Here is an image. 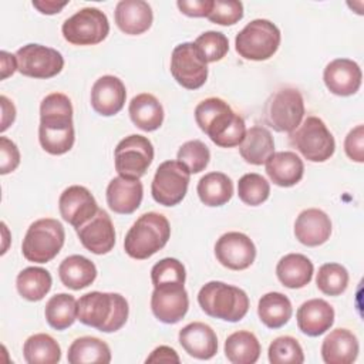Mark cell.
<instances>
[{
	"instance_id": "cell-8",
	"label": "cell",
	"mask_w": 364,
	"mask_h": 364,
	"mask_svg": "<svg viewBox=\"0 0 364 364\" xmlns=\"http://www.w3.org/2000/svg\"><path fill=\"white\" fill-rule=\"evenodd\" d=\"M290 144L310 162H324L336 149L334 136L317 117H307L290 132Z\"/></svg>"
},
{
	"instance_id": "cell-25",
	"label": "cell",
	"mask_w": 364,
	"mask_h": 364,
	"mask_svg": "<svg viewBox=\"0 0 364 364\" xmlns=\"http://www.w3.org/2000/svg\"><path fill=\"white\" fill-rule=\"evenodd\" d=\"M115 23L118 28L129 36L145 33L154 20L151 6L144 0H121L115 7Z\"/></svg>"
},
{
	"instance_id": "cell-19",
	"label": "cell",
	"mask_w": 364,
	"mask_h": 364,
	"mask_svg": "<svg viewBox=\"0 0 364 364\" xmlns=\"http://www.w3.org/2000/svg\"><path fill=\"white\" fill-rule=\"evenodd\" d=\"M361 68L350 58H336L330 61L323 73V80L330 92L340 97L355 94L361 85Z\"/></svg>"
},
{
	"instance_id": "cell-51",
	"label": "cell",
	"mask_w": 364,
	"mask_h": 364,
	"mask_svg": "<svg viewBox=\"0 0 364 364\" xmlns=\"http://www.w3.org/2000/svg\"><path fill=\"white\" fill-rule=\"evenodd\" d=\"M68 1H54V0H33V6L43 14L60 13Z\"/></svg>"
},
{
	"instance_id": "cell-20",
	"label": "cell",
	"mask_w": 364,
	"mask_h": 364,
	"mask_svg": "<svg viewBox=\"0 0 364 364\" xmlns=\"http://www.w3.org/2000/svg\"><path fill=\"white\" fill-rule=\"evenodd\" d=\"M125 98V85L115 75L100 77L91 88V107L102 117H112L118 114L124 108Z\"/></svg>"
},
{
	"instance_id": "cell-35",
	"label": "cell",
	"mask_w": 364,
	"mask_h": 364,
	"mask_svg": "<svg viewBox=\"0 0 364 364\" xmlns=\"http://www.w3.org/2000/svg\"><path fill=\"white\" fill-rule=\"evenodd\" d=\"M257 337L246 330L232 333L225 341V355L233 364H253L260 357Z\"/></svg>"
},
{
	"instance_id": "cell-49",
	"label": "cell",
	"mask_w": 364,
	"mask_h": 364,
	"mask_svg": "<svg viewBox=\"0 0 364 364\" xmlns=\"http://www.w3.org/2000/svg\"><path fill=\"white\" fill-rule=\"evenodd\" d=\"M146 363H179V357L176 351L168 346L156 347L149 357L145 360Z\"/></svg>"
},
{
	"instance_id": "cell-24",
	"label": "cell",
	"mask_w": 364,
	"mask_h": 364,
	"mask_svg": "<svg viewBox=\"0 0 364 364\" xmlns=\"http://www.w3.org/2000/svg\"><path fill=\"white\" fill-rule=\"evenodd\" d=\"M142 195L144 186L139 179L117 176L107 186V203L112 212L119 215L134 213L142 202Z\"/></svg>"
},
{
	"instance_id": "cell-10",
	"label": "cell",
	"mask_w": 364,
	"mask_h": 364,
	"mask_svg": "<svg viewBox=\"0 0 364 364\" xmlns=\"http://www.w3.org/2000/svg\"><path fill=\"white\" fill-rule=\"evenodd\" d=\"M304 117V101L296 88H282L264 105V121L277 132H293Z\"/></svg>"
},
{
	"instance_id": "cell-32",
	"label": "cell",
	"mask_w": 364,
	"mask_h": 364,
	"mask_svg": "<svg viewBox=\"0 0 364 364\" xmlns=\"http://www.w3.org/2000/svg\"><path fill=\"white\" fill-rule=\"evenodd\" d=\"M198 196L206 206H222L228 203L233 195V182L223 172H209L198 182Z\"/></svg>"
},
{
	"instance_id": "cell-26",
	"label": "cell",
	"mask_w": 364,
	"mask_h": 364,
	"mask_svg": "<svg viewBox=\"0 0 364 364\" xmlns=\"http://www.w3.org/2000/svg\"><path fill=\"white\" fill-rule=\"evenodd\" d=\"M264 164L267 176L277 186H294L301 181L304 173L303 161L297 154L291 151L274 152Z\"/></svg>"
},
{
	"instance_id": "cell-47",
	"label": "cell",
	"mask_w": 364,
	"mask_h": 364,
	"mask_svg": "<svg viewBox=\"0 0 364 364\" xmlns=\"http://www.w3.org/2000/svg\"><path fill=\"white\" fill-rule=\"evenodd\" d=\"M344 151L347 156L354 162L364 161V127L357 125L353 128L344 139Z\"/></svg>"
},
{
	"instance_id": "cell-30",
	"label": "cell",
	"mask_w": 364,
	"mask_h": 364,
	"mask_svg": "<svg viewBox=\"0 0 364 364\" xmlns=\"http://www.w3.org/2000/svg\"><path fill=\"white\" fill-rule=\"evenodd\" d=\"M131 121L142 131L151 132L158 129L164 122V108L152 94L142 92L135 95L128 107Z\"/></svg>"
},
{
	"instance_id": "cell-43",
	"label": "cell",
	"mask_w": 364,
	"mask_h": 364,
	"mask_svg": "<svg viewBox=\"0 0 364 364\" xmlns=\"http://www.w3.org/2000/svg\"><path fill=\"white\" fill-rule=\"evenodd\" d=\"M178 161L183 164L191 173L202 172L210 159L209 148L199 139H192L185 144L178 151Z\"/></svg>"
},
{
	"instance_id": "cell-50",
	"label": "cell",
	"mask_w": 364,
	"mask_h": 364,
	"mask_svg": "<svg viewBox=\"0 0 364 364\" xmlns=\"http://www.w3.org/2000/svg\"><path fill=\"white\" fill-rule=\"evenodd\" d=\"M0 104H1V112H3L0 131L4 132L16 119V108H14V104L6 95L0 97Z\"/></svg>"
},
{
	"instance_id": "cell-3",
	"label": "cell",
	"mask_w": 364,
	"mask_h": 364,
	"mask_svg": "<svg viewBox=\"0 0 364 364\" xmlns=\"http://www.w3.org/2000/svg\"><path fill=\"white\" fill-rule=\"evenodd\" d=\"M78 320L102 333L119 330L128 318V301L119 293L91 291L85 293L77 301Z\"/></svg>"
},
{
	"instance_id": "cell-6",
	"label": "cell",
	"mask_w": 364,
	"mask_h": 364,
	"mask_svg": "<svg viewBox=\"0 0 364 364\" xmlns=\"http://www.w3.org/2000/svg\"><path fill=\"white\" fill-rule=\"evenodd\" d=\"M65 232L63 225L53 218H43L33 222L23 239V256L33 263L53 260L64 246Z\"/></svg>"
},
{
	"instance_id": "cell-40",
	"label": "cell",
	"mask_w": 364,
	"mask_h": 364,
	"mask_svg": "<svg viewBox=\"0 0 364 364\" xmlns=\"http://www.w3.org/2000/svg\"><path fill=\"white\" fill-rule=\"evenodd\" d=\"M267 355L272 364H301L304 361L300 343L290 336L274 338L269 346Z\"/></svg>"
},
{
	"instance_id": "cell-38",
	"label": "cell",
	"mask_w": 364,
	"mask_h": 364,
	"mask_svg": "<svg viewBox=\"0 0 364 364\" xmlns=\"http://www.w3.org/2000/svg\"><path fill=\"white\" fill-rule=\"evenodd\" d=\"M23 355L28 364H57L61 358V348L50 334L38 333L24 341Z\"/></svg>"
},
{
	"instance_id": "cell-7",
	"label": "cell",
	"mask_w": 364,
	"mask_h": 364,
	"mask_svg": "<svg viewBox=\"0 0 364 364\" xmlns=\"http://www.w3.org/2000/svg\"><path fill=\"white\" fill-rule=\"evenodd\" d=\"M280 30L266 18L247 23L235 38L236 53L245 60L263 61L270 58L280 46Z\"/></svg>"
},
{
	"instance_id": "cell-48",
	"label": "cell",
	"mask_w": 364,
	"mask_h": 364,
	"mask_svg": "<svg viewBox=\"0 0 364 364\" xmlns=\"http://www.w3.org/2000/svg\"><path fill=\"white\" fill-rule=\"evenodd\" d=\"M176 6L185 16L208 17L213 7V0H178Z\"/></svg>"
},
{
	"instance_id": "cell-33",
	"label": "cell",
	"mask_w": 364,
	"mask_h": 364,
	"mask_svg": "<svg viewBox=\"0 0 364 364\" xmlns=\"http://www.w3.org/2000/svg\"><path fill=\"white\" fill-rule=\"evenodd\" d=\"M293 307L289 297L279 291H270L260 297L257 314L260 321L269 328L283 327L291 317Z\"/></svg>"
},
{
	"instance_id": "cell-46",
	"label": "cell",
	"mask_w": 364,
	"mask_h": 364,
	"mask_svg": "<svg viewBox=\"0 0 364 364\" xmlns=\"http://www.w3.org/2000/svg\"><path fill=\"white\" fill-rule=\"evenodd\" d=\"M18 164L20 152L17 145L11 139L0 136V173L6 175L16 171Z\"/></svg>"
},
{
	"instance_id": "cell-29",
	"label": "cell",
	"mask_w": 364,
	"mask_h": 364,
	"mask_svg": "<svg viewBox=\"0 0 364 364\" xmlns=\"http://www.w3.org/2000/svg\"><path fill=\"white\" fill-rule=\"evenodd\" d=\"M240 156L252 165H263L274 154V141L266 127L255 125L245 134L239 145Z\"/></svg>"
},
{
	"instance_id": "cell-42",
	"label": "cell",
	"mask_w": 364,
	"mask_h": 364,
	"mask_svg": "<svg viewBox=\"0 0 364 364\" xmlns=\"http://www.w3.org/2000/svg\"><path fill=\"white\" fill-rule=\"evenodd\" d=\"M186 272L182 262L173 257H165L151 269V280L154 287L165 284H185Z\"/></svg>"
},
{
	"instance_id": "cell-15",
	"label": "cell",
	"mask_w": 364,
	"mask_h": 364,
	"mask_svg": "<svg viewBox=\"0 0 364 364\" xmlns=\"http://www.w3.org/2000/svg\"><path fill=\"white\" fill-rule=\"evenodd\" d=\"M218 262L230 270H245L255 262L256 246L252 239L242 232H228L215 245Z\"/></svg>"
},
{
	"instance_id": "cell-1",
	"label": "cell",
	"mask_w": 364,
	"mask_h": 364,
	"mask_svg": "<svg viewBox=\"0 0 364 364\" xmlns=\"http://www.w3.org/2000/svg\"><path fill=\"white\" fill-rule=\"evenodd\" d=\"M74 139L73 105L70 98L61 92L48 94L40 105V145L51 155H63L73 148Z\"/></svg>"
},
{
	"instance_id": "cell-4",
	"label": "cell",
	"mask_w": 364,
	"mask_h": 364,
	"mask_svg": "<svg viewBox=\"0 0 364 364\" xmlns=\"http://www.w3.org/2000/svg\"><path fill=\"white\" fill-rule=\"evenodd\" d=\"M171 226L168 219L156 212L141 215L124 239L125 253L136 260H144L161 250L169 240Z\"/></svg>"
},
{
	"instance_id": "cell-13",
	"label": "cell",
	"mask_w": 364,
	"mask_h": 364,
	"mask_svg": "<svg viewBox=\"0 0 364 364\" xmlns=\"http://www.w3.org/2000/svg\"><path fill=\"white\" fill-rule=\"evenodd\" d=\"M171 74L186 90L200 88L208 78V63L195 43L178 44L171 55Z\"/></svg>"
},
{
	"instance_id": "cell-9",
	"label": "cell",
	"mask_w": 364,
	"mask_h": 364,
	"mask_svg": "<svg viewBox=\"0 0 364 364\" xmlns=\"http://www.w3.org/2000/svg\"><path fill=\"white\" fill-rule=\"evenodd\" d=\"M61 31L70 44L94 46L107 38L109 23L100 9L84 7L63 23Z\"/></svg>"
},
{
	"instance_id": "cell-31",
	"label": "cell",
	"mask_w": 364,
	"mask_h": 364,
	"mask_svg": "<svg viewBox=\"0 0 364 364\" xmlns=\"http://www.w3.org/2000/svg\"><path fill=\"white\" fill-rule=\"evenodd\" d=\"M58 276L65 287L71 290H81L95 280L97 267L90 259L81 255H73L60 263Z\"/></svg>"
},
{
	"instance_id": "cell-17",
	"label": "cell",
	"mask_w": 364,
	"mask_h": 364,
	"mask_svg": "<svg viewBox=\"0 0 364 364\" xmlns=\"http://www.w3.org/2000/svg\"><path fill=\"white\" fill-rule=\"evenodd\" d=\"M58 209L65 222L78 229L98 212L92 193L81 185H73L63 191L58 199Z\"/></svg>"
},
{
	"instance_id": "cell-52",
	"label": "cell",
	"mask_w": 364,
	"mask_h": 364,
	"mask_svg": "<svg viewBox=\"0 0 364 364\" xmlns=\"http://www.w3.org/2000/svg\"><path fill=\"white\" fill-rule=\"evenodd\" d=\"M1 80H6L9 75H11L17 70V60L16 55L1 51Z\"/></svg>"
},
{
	"instance_id": "cell-21",
	"label": "cell",
	"mask_w": 364,
	"mask_h": 364,
	"mask_svg": "<svg viewBox=\"0 0 364 364\" xmlns=\"http://www.w3.org/2000/svg\"><path fill=\"white\" fill-rule=\"evenodd\" d=\"M331 220L326 212L317 208H310L299 213L294 222L296 239L309 247L320 246L330 239Z\"/></svg>"
},
{
	"instance_id": "cell-2",
	"label": "cell",
	"mask_w": 364,
	"mask_h": 364,
	"mask_svg": "<svg viewBox=\"0 0 364 364\" xmlns=\"http://www.w3.org/2000/svg\"><path fill=\"white\" fill-rule=\"evenodd\" d=\"M195 119L210 141L220 148L240 145L246 134L245 119L218 97L200 101L195 108Z\"/></svg>"
},
{
	"instance_id": "cell-41",
	"label": "cell",
	"mask_w": 364,
	"mask_h": 364,
	"mask_svg": "<svg viewBox=\"0 0 364 364\" xmlns=\"http://www.w3.org/2000/svg\"><path fill=\"white\" fill-rule=\"evenodd\" d=\"M269 193L270 185L259 173H246L237 182L239 199L249 206L262 205L269 198Z\"/></svg>"
},
{
	"instance_id": "cell-23",
	"label": "cell",
	"mask_w": 364,
	"mask_h": 364,
	"mask_svg": "<svg viewBox=\"0 0 364 364\" xmlns=\"http://www.w3.org/2000/svg\"><path fill=\"white\" fill-rule=\"evenodd\" d=\"M296 318L301 333L310 337H318L333 326L334 309L323 299H311L297 309Z\"/></svg>"
},
{
	"instance_id": "cell-5",
	"label": "cell",
	"mask_w": 364,
	"mask_h": 364,
	"mask_svg": "<svg viewBox=\"0 0 364 364\" xmlns=\"http://www.w3.org/2000/svg\"><path fill=\"white\" fill-rule=\"evenodd\" d=\"M200 309L210 317L236 323L249 310V297L240 287L223 282H209L198 293Z\"/></svg>"
},
{
	"instance_id": "cell-11",
	"label": "cell",
	"mask_w": 364,
	"mask_h": 364,
	"mask_svg": "<svg viewBox=\"0 0 364 364\" xmlns=\"http://www.w3.org/2000/svg\"><path fill=\"white\" fill-rule=\"evenodd\" d=\"M154 159V146L151 141L138 134H132L121 139L114 151L115 171L119 176L128 179H139Z\"/></svg>"
},
{
	"instance_id": "cell-39",
	"label": "cell",
	"mask_w": 364,
	"mask_h": 364,
	"mask_svg": "<svg viewBox=\"0 0 364 364\" xmlns=\"http://www.w3.org/2000/svg\"><path fill=\"white\" fill-rule=\"evenodd\" d=\"M317 287L327 296H338L348 286V272L338 263H326L320 266L316 276Z\"/></svg>"
},
{
	"instance_id": "cell-12",
	"label": "cell",
	"mask_w": 364,
	"mask_h": 364,
	"mask_svg": "<svg viewBox=\"0 0 364 364\" xmlns=\"http://www.w3.org/2000/svg\"><path fill=\"white\" fill-rule=\"evenodd\" d=\"M191 172L179 161L162 162L154 175L151 193L155 202L164 206H175L186 195Z\"/></svg>"
},
{
	"instance_id": "cell-22",
	"label": "cell",
	"mask_w": 364,
	"mask_h": 364,
	"mask_svg": "<svg viewBox=\"0 0 364 364\" xmlns=\"http://www.w3.org/2000/svg\"><path fill=\"white\" fill-rule=\"evenodd\" d=\"M179 344L198 360H209L218 353V337L213 328L202 321H193L179 330Z\"/></svg>"
},
{
	"instance_id": "cell-37",
	"label": "cell",
	"mask_w": 364,
	"mask_h": 364,
	"mask_svg": "<svg viewBox=\"0 0 364 364\" xmlns=\"http://www.w3.org/2000/svg\"><path fill=\"white\" fill-rule=\"evenodd\" d=\"M44 316L53 328L58 331L65 330L78 318L77 300L71 294L58 293L47 301Z\"/></svg>"
},
{
	"instance_id": "cell-16",
	"label": "cell",
	"mask_w": 364,
	"mask_h": 364,
	"mask_svg": "<svg viewBox=\"0 0 364 364\" xmlns=\"http://www.w3.org/2000/svg\"><path fill=\"white\" fill-rule=\"evenodd\" d=\"M189 309V299L183 284H165L154 287L151 310L154 316L165 323L175 324L182 320Z\"/></svg>"
},
{
	"instance_id": "cell-45",
	"label": "cell",
	"mask_w": 364,
	"mask_h": 364,
	"mask_svg": "<svg viewBox=\"0 0 364 364\" xmlns=\"http://www.w3.org/2000/svg\"><path fill=\"white\" fill-rule=\"evenodd\" d=\"M243 17V4L237 0H213L208 18L220 26H233Z\"/></svg>"
},
{
	"instance_id": "cell-36",
	"label": "cell",
	"mask_w": 364,
	"mask_h": 364,
	"mask_svg": "<svg viewBox=\"0 0 364 364\" xmlns=\"http://www.w3.org/2000/svg\"><path fill=\"white\" fill-rule=\"evenodd\" d=\"M53 279L48 270L43 267H26L16 279V287L18 294L28 301L41 300L51 289Z\"/></svg>"
},
{
	"instance_id": "cell-28",
	"label": "cell",
	"mask_w": 364,
	"mask_h": 364,
	"mask_svg": "<svg viewBox=\"0 0 364 364\" xmlns=\"http://www.w3.org/2000/svg\"><path fill=\"white\" fill-rule=\"evenodd\" d=\"M314 266L311 260L301 253H289L283 256L277 266L276 274L279 282L289 289H301L311 282Z\"/></svg>"
},
{
	"instance_id": "cell-18",
	"label": "cell",
	"mask_w": 364,
	"mask_h": 364,
	"mask_svg": "<svg viewBox=\"0 0 364 364\" xmlns=\"http://www.w3.org/2000/svg\"><path fill=\"white\" fill-rule=\"evenodd\" d=\"M77 230L81 245L94 255H105L115 245V229L109 215L98 209L95 216L80 226Z\"/></svg>"
},
{
	"instance_id": "cell-27",
	"label": "cell",
	"mask_w": 364,
	"mask_h": 364,
	"mask_svg": "<svg viewBox=\"0 0 364 364\" xmlns=\"http://www.w3.org/2000/svg\"><path fill=\"white\" fill-rule=\"evenodd\" d=\"M358 350L357 337L350 330L336 328L323 340L321 357L326 364H351Z\"/></svg>"
},
{
	"instance_id": "cell-14",
	"label": "cell",
	"mask_w": 364,
	"mask_h": 364,
	"mask_svg": "<svg viewBox=\"0 0 364 364\" xmlns=\"http://www.w3.org/2000/svg\"><path fill=\"white\" fill-rule=\"evenodd\" d=\"M17 70L31 78H51L61 73L64 58L60 51L41 44H26L16 53Z\"/></svg>"
},
{
	"instance_id": "cell-34",
	"label": "cell",
	"mask_w": 364,
	"mask_h": 364,
	"mask_svg": "<svg viewBox=\"0 0 364 364\" xmlns=\"http://www.w3.org/2000/svg\"><path fill=\"white\" fill-rule=\"evenodd\" d=\"M67 360L70 364H108L111 361V350L105 341L97 337L84 336L71 343L68 347Z\"/></svg>"
},
{
	"instance_id": "cell-44",
	"label": "cell",
	"mask_w": 364,
	"mask_h": 364,
	"mask_svg": "<svg viewBox=\"0 0 364 364\" xmlns=\"http://www.w3.org/2000/svg\"><path fill=\"white\" fill-rule=\"evenodd\" d=\"M195 46L206 63L222 60L229 51V40L220 31H205L196 40Z\"/></svg>"
}]
</instances>
